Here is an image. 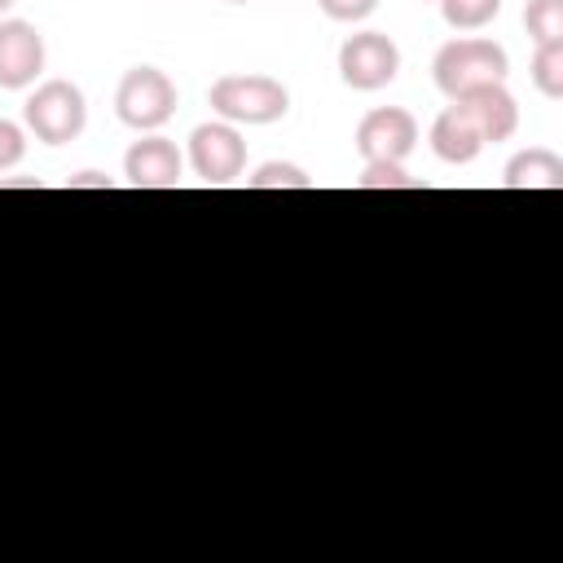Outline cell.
<instances>
[{"mask_svg":"<svg viewBox=\"0 0 563 563\" xmlns=\"http://www.w3.org/2000/svg\"><path fill=\"white\" fill-rule=\"evenodd\" d=\"M431 150H435V158H440V163H453V167H466V163H475V158H479L484 136H479L475 119H471L457 101H453V106H444V110L435 114V123H431Z\"/></svg>","mask_w":563,"mask_h":563,"instance_id":"obj_11","label":"cell"},{"mask_svg":"<svg viewBox=\"0 0 563 563\" xmlns=\"http://www.w3.org/2000/svg\"><path fill=\"white\" fill-rule=\"evenodd\" d=\"M13 4H18V0H0V13H9V9H13Z\"/></svg>","mask_w":563,"mask_h":563,"instance_id":"obj_21","label":"cell"},{"mask_svg":"<svg viewBox=\"0 0 563 563\" xmlns=\"http://www.w3.org/2000/svg\"><path fill=\"white\" fill-rule=\"evenodd\" d=\"M229 4H246V0H229Z\"/></svg>","mask_w":563,"mask_h":563,"instance_id":"obj_23","label":"cell"},{"mask_svg":"<svg viewBox=\"0 0 563 563\" xmlns=\"http://www.w3.org/2000/svg\"><path fill=\"white\" fill-rule=\"evenodd\" d=\"M501 185L506 189H563V158L545 145H532V150H519L506 172H501Z\"/></svg>","mask_w":563,"mask_h":563,"instance_id":"obj_12","label":"cell"},{"mask_svg":"<svg viewBox=\"0 0 563 563\" xmlns=\"http://www.w3.org/2000/svg\"><path fill=\"white\" fill-rule=\"evenodd\" d=\"M40 75H44V35L22 18L0 22V88L18 92L31 88Z\"/></svg>","mask_w":563,"mask_h":563,"instance_id":"obj_9","label":"cell"},{"mask_svg":"<svg viewBox=\"0 0 563 563\" xmlns=\"http://www.w3.org/2000/svg\"><path fill=\"white\" fill-rule=\"evenodd\" d=\"M400 75V48L383 31H356L339 48V79L356 92H378Z\"/></svg>","mask_w":563,"mask_h":563,"instance_id":"obj_5","label":"cell"},{"mask_svg":"<svg viewBox=\"0 0 563 563\" xmlns=\"http://www.w3.org/2000/svg\"><path fill=\"white\" fill-rule=\"evenodd\" d=\"M189 167L198 172L202 185H229L246 172V141L238 123H198L189 132Z\"/></svg>","mask_w":563,"mask_h":563,"instance_id":"obj_6","label":"cell"},{"mask_svg":"<svg viewBox=\"0 0 563 563\" xmlns=\"http://www.w3.org/2000/svg\"><path fill=\"white\" fill-rule=\"evenodd\" d=\"M114 114L132 132H158L176 114V84L158 66H132L114 88Z\"/></svg>","mask_w":563,"mask_h":563,"instance_id":"obj_3","label":"cell"},{"mask_svg":"<svg viewBox=\"0 0 563 563\" xmlns=\"http://www.w3.org/2000/svg\"><path fill=\"white\" fill-rule=\"evenodd\" d=\"M523 26L532 44H559L563 40V0H528Z\"/></svg>","mask_w":563,"mask_h":563,"instance_id":"obj_14","label":"cell"},{"mask_svg":"<svg viewBox=\"0 0 563 563\" xmlns=\"http://www.w3.org/2000/svg\"><path fill=\"white\" fill-rule=\"evenodd\" d=\"M528 75H532V84H537L541 97L559 101V97H563V40H559V44H537Z\"/></svg>","mask_w":563,"mask_h":563,"instance_id":"obj_13","label":"cell"},{"mask_svg":"<svg viewBox=\"0 0 563 563\" xmlns=\"http://www.w3.org/2000/svg\"><path fill=\"white\" fill-rule=\"evenodd\" d=\"M317 9L330 18V22H361L378 9V0H317Z\"/></svg>","mask_w":563,"mask_h":563,"instance_id":"obj_18","label":"cell"},{"mask_svg":"<svg viewBox=\"0 0 563 563\" xmlns=\"http://www.w3.org/2000/svg\"><path fill=\"white\" fill-rule=\"evenodd\" d=\"M431 75H435V88L457 101L484 84H506L510 75V57L497 40H484V35H462V40H449L435 62H431Z\"/></svg>","mask_w":563,"mask_h":563,"instance_id":"obj_1","label":"cell"},{"mask_svg":"<svg viewBox=\"0 0 563 563\" xmlns=\"http://www.w3.org/2000/svg\"><path fill=\"white\" fill-rule=\"evenodd\" d=\"M180 172H185V158H180L176 141H167L158 132L132 141L123 154V180L132 189H176Z\"/></svg>","mask_w":563,"mask_h":563,"instance_id":"obj_8","label":"cell"},{"mask_svg":"<svg viewBox=\"0 0 563 563\" xmlns=\"http://www.w3.org/2000/svg\"><path fill=\"white\" fill-rule=\"evenodd\" d=\"M356 189H418V180L400 163H365L356 176Z\"/></svg>","mask_w":563,"mask_h":563,"instance_id":"obj_17","label":"cell"},{"mask_svg":"<svg viewBox=\"0 0 563 563\" xmlns=\"http://www.w3.org/2000/svg\"><path fill=\"white\" fill-rule=\"evenodd\" d=\"M211 110L224 119V123H246V128H264V123H277L286 119L290 110V92L282 79L273 75H220L207 92Z\"/></svg>","mask_w":563,"mask_h":563,"instance_id":"obj_2","label":"cell"},{"mask_svg":"<svg viewBox=\"0 0 563 563\" xmlns=\"http://www.w3.org/2000/svg\"><path fill=\"white\" fill-rule=\"evenodd\" d=\"M457 106L475 119L484 145H488V141H493V145H497V141H510L515 128H519V106H515V97H510L506 84H484V88L457 97Z\"/></svg>","mask_w":563,"mask_h":563,"instance_id":"obj_10","label":"cell"},{"mask_svg":"<svg viewBox=\"0 0 563 563\" xmlns=\"http://www.w3.org/2000/svg\"><path fill=\"white\" fill-rule=\"evenodd\" d=\"M418 145V119L405 106H378L356 123V154L365 163H405Z\"/></svg>","mask_w":563,"mask_h":563,"instance_id":"obj_7","label":"cell"},{"mask_svg":"<svg viewBox=\"0 0 563 563\" xmlns=\"http://www.w3.org/2000/svg\"><path fill=\"white\" fill-rule=\"evenodd\" d=\"M251 189H312V176L295 163H264L255 167V176H246Z\"/></svg>","mask_w":563,"mask_h":563,"instance_id":"obj_16","label":"cell"},{"mask_svg":"<svg viewBox=\"0 0 563 563\" xmlns=\"http://www.w3.org/2000/svg\"><path fill=\"white\" fill-rule=\"evenodd\" d=\"M22 154H26V132H22L18 123L0 119V172H4V167H18Z\"/></svg>","mask_w":563,"mask_h":563,"instance_id":"obj_19","label":"cell"},{"mask_svg":"<svg viewBox=\"0 0 563 563\" xmlns=\"http://www.w3.org/2000/svg\"><path fill=\"white\" fill-rule=\"evenodd\" d=\"M22 119L26 128L35 132V141L44 145H66L84 132L88 123V106H84V92L70 84V79H44L26 106H22Z\"/></svg>","mask_w":563,"mask_h":563,"instance_id":"obj_4","label":"cell"},{"mask_svg":"<svg viewBox=\"0 0 563 563\" xmlns=\"http://www.w3.org/2000/svg\"><path fill=\"white\" fill-rule=\"evenodd\" d=\"M418 4H435V0H418Z\"/></svg>","mask_w":563,"mask_h":563,"instance_id":"obj_22","label":"cell"},{"mask_svg":"<svg viewBox=\"0 0 563 563\" xmlns=\"http://www.w3.org/2000/svg\"><path fill=\"white\" fill-rule=\"evenodd\" d=\"M453 31H479L501 13V0H435Z\"/></svg>","mask_w":563,"mask_h":563,"instance_id":"obj_15","label":"cell"},{"mask_svg":"<svg viewBox=\"0 0 563 563\" xmlns=\"http://www.w3.org/2000/svg\"><path fill=\"white\" fill-rule=\"evenodd\" d=\"M66 189H114V180L106 172H79L66 180Z\"/></svg>","mask_w":563,"mask_h":563,"instance_id":"obj_20","label":"cell"}]
</instances>
